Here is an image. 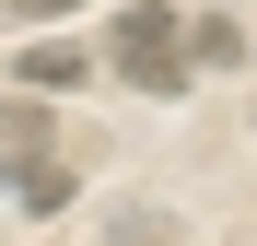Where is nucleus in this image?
<instances>
[{
	"mask_svg": "<svg viewBox=\"0 0 257 246\" xmlns=\"http://www.w3.org/2000/svg\"><path fill=\"white\" fill-rule=\"evenodd\" d=\"M105 59H117V82H141V94H187V82H199V70H187V24L164 12V0L117 12V47H105Z\"/></svg>",
	"mask_w": 257,
	"mask_h": 246,
	"instance_id": "1",
	"label": "nucleus"
},
{
	"mask_svg": "<svg viewBox=\"0 0 257 246\" xmlns=\"http://www.w3.org/2000/svg\"><path fill=\"white\" fill-rule=\"evenodd\" d=\"M234 59H245V24H234V0H222V12L187 24V70H234Z\"/></svg>",
	"mask_w": 257,
	"mask_h": 246,
	"instance_id": "2",
	"label": "nucleus"
},
{
	"mask_svg": "<svg viewBox=\"0 0 257 246\" xmlns=\"http://www.w3.org/2000/svg\"><path fill=\"white\" fill-rule=\"evenodd\" d=\"M24 82H47V94H59V82H82V59H70V47H24Z\"/></svg>",
	"mask_w": 257,
	"mask_h": 246,
	"instance_id": "3",
	"label": "nucleus"
},
{
	"mask_svg": "<svg viewBox=\"0 0 257 246\" xmlns=\"http://www.w3.org/2000/svg\"><path fill=\"white\" fill-rule=\"evenodd\" d=\"M24 12H82V0H24Z\"/></svg>",
	"mask_w": 257,
	"mask_h": 246,
	"instance_id": "4",
	"label": "nucleus"
}]
</instances>
